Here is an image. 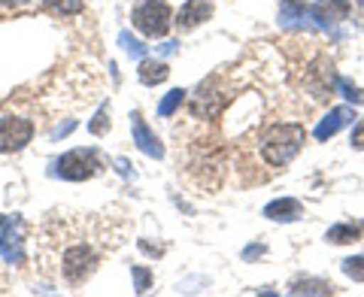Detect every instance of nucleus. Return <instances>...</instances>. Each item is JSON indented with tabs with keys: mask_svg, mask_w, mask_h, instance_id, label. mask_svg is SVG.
I'll return each instance as SVG.
<instances>
[{
	"mask_svg": "<svg viewBox=\"0 0 364 297\" xmlns=\"http://www.w3.org/2000/svg\"><path fill=\"white\" fill-rule=\"evenodd\" d=\"M264 215L270 222H294V219H301V215H304V207L294 198H279V200L267 203Z\"/></svg>",
	"mask_w": 364,
	"mask_h": 297,
	"instance_id": "ddd939ff",
	"label": "nucleus"
},
{
	"mask_svg": "<svg viewBox=\"0 0 364 297\" xmlns=\"http://www.w3.org/2000/svg\"><path fill=\"white\" fill-rule=\"evenodd\" d=\"M361 234H364V225H346V222H340V225H334V227H328L325 239H328V243L343 246V243H355Z\"/></svg>",
	"mask_w": 364,
	"mask_h": 297,
	"instance_id": "2eb2a0df",
	"label": "nucleus"
},
{
	"mask_svg": "<svg viewBox=\"0 0 364 297\" xmlns=\"http://www.w3.org/2000/svg\"><path fill=\"white\" fill-rule=\"evenodd\" d=\"M97 170H100V161H97L95 148H70V152L61 155L58 161H55V176H61L67 182L91 179Z\"/></svg>",
	"mask_w": 364,
	"mask_h": 297,
	"instance_id": "7ed1b4c3",
	"label": "nucleus"
},
{
	"mask_svg": "<svg viewBox=\"0 0 364 297\" xmlns=\"http://www.w3.org/2000/svg\"><path fill=\"white\" fill-rule=\"evenodd\" d=\"M291 294H334V285L325 279H298L291 282Z\"/></svg>",
	"mask_w": 364,
	"mask_h": 297,
	"instance_id": "dca6fc26",
	"label": "nucleus"
},
{
	"mask_svg": "<svg viewBox=\"0 0 364 297\" xmlns=\"http://www.w3.org/2000/svg\"><path fill=\"white\" fill-rule=\"evenodd\" d=\"M116 170L122 176H131V167H128V161H124V158H116Z\"/></svg>",
	"mask_w": 364,
	"mask_h": 297,
	"instance_id": "bb28decb",
	"label": "nucleus"
},
{
	"mask_svg": "<svg viewBox=\"0 0 364 297\" xmlns=\"http://www.w3.org/2000/svg\"><path fill=\"white\" fill-rule=\"evenodd\" d=\"M52 13L58 16H73V13H82V0H43Z\"/></svg>",
	"mask_w": 364,
	"mask_h": 297,
	"instance_id": "a211bd4d",
	"label": "nucleus"
},
{
	"mask_svg": "<svg viewBox=\"0 0 364 297\" xmlns=\"http://www.w3.org/2000/svg\"><path fill=\"white\" fill-rule=\"evenodd\" d=\"M119 45L131 55V58H143V55H146V45L136 40V37H131L128 31H122V33H119Z\"/></svg>",
	"mask_w": 364,
	"mask_h": 297,
	"instance_id": "6ab92c4d",
	"label": "nucleus"
},
{
	"mask_svg": "<svg viewBox=\"0 0 364 297\" xmlns=\"http://www.w3.org/2000/svg\"><path fill=\"white\" fill-rule=\"evenodd\" d=\"M107 116H109V107L104 104V107H100V109H97V116H95V119H91V122H88V131H91V134H95V136H100V134H104V131H107V122H109Z\"/></svg>",
	"mask_w": 364,
	"mask_h": 297,
	"instance_id": "5701e85b",
	"label": "nucleus"
},
{
	"mask_svg": "<svg viewBox=\"0 0 364 297\" xmlns=\"http://www.w3.org/2000/svg\"><path fill=\"white\" fill-rule=\"evenodd\" d=\"M343 273H346L352 282H364V255L346 258V261H343Z\"/></svg>",
	"mask_w": 364,
	"mask_h": 297,
	"instance_id": "aec40b11",
	"label": "nucleus"
},
{
	"mask_svg": "<svg viewBox=\"0 0 364 297\" xmlns=\"http://www.w3.org/2000/svg\"><path fill=\"white\" fill-rule=\"evenodd\" d=\"M349 13H352L349 0H318L313 6V18L318 21V28H325V31H331L337 21L349 18Z\"/></svg>",
	"mask_w": 364,
	"mask_h": 297,
	"instance_id": "1a4fd4ad",
	"label": "nucleus"
},
{
	"mask_svg": "<svg viewBox=\"0 0 364 297\" xmlns=\"http://www.w3.org/2000/svg\"><path fill=\"white\" fill-rule=\"evenodd\" d=\"M33 136V124L18 116H4L0 119V152H18L25 148Z\"/></svg>",
	"mask_w": 364,
	"mask_h": 297,
	"instance_id": "20e7f679",
	"label": "nucleus"
},
{
	"mask_svg": "<svg viewBox=\"0 0 364 297\" xmlns=\"http://www.w3.org/2000/svg\"><path fill=\"white\" fill-rule=\"evenodd\" d=\"M131 18H134V28L152 40L167 37V31H170V6L164 0H140L134 6Z\"/></svg>",
	"mask_w": 364,
	"mask_h": 297,
	"instance_id": "f03ea898",
	"label": "nucleus"
},
{
	"mask_svg": "<svg viewBox=\"0 0 364 297\" xmlns=\"http://www.w3.org/2000/svg\"><path fill=\"white\" fill-rule=\"evenodd\" d=\"M352 119H355V109L352 107H334L328 116L316 124V140H331V136L340 131V128H346V124H352Z\"/></svg>",
	"mask_w": 364,
	"mask_h": 297,
	"instance_id": "9d476101",
	"label": "nucleus"
},
{
	"mask_svg": "<svg viewBox=\"0 0 364 297\" xmlns=\"http://www.w3.org/2000/svg\"><path fill=\"white\" fill-rule=\"evenodd\" d=\"M306 140V134L301 124H277L264 140H261V155L273 167H286L294 155L301 152V146Z\"/></svg>",
	"mask_w": 364,
	"mask_h": 297,
	"instance_id": "f257e3e1",
	"label": "nucleus"
},
{
	"mask_svg": "<svg viewBox=\"0 0 364 297\" xmlns=\"http://www.w3.org/2000/svg\"><path fill=\"white\" fill-rule=\"evenodd\" d=\"M21 219L18 215H6L4 234H0V255L6 264H25V239H21Z\"/></svg>",
	"mask_w": 364,
	"mask_h": 297,
	"instance_id": "39448f33",
	"label": "nucleus"
},
{
	"mask_svg": "<svg viewBox=\"0 0 364 297\" xmlns=\"http://www.w3.org/2000/svg\"><path fill=\"white\" fill-rule=\"evenodd\" d=\"M136 76H140L143 85H158V82H164V79L170 76V70H167L164 61H158V58H143Z\"/></svg>",
	"mask_w": 364,
	"mask_h": 297,
	"instance_id": "4468645a",
	"label": "nucleus"
},
{
	"mask_svg": "<svg viewBox=\"0 0 364 297\" xmlns=\"http://www.w3.org/2000/svg\"><path fill=\"white\" fill-rule=\"evenodd\" d=\"M131 131H134V143L140 152H146L149 158H164V146L161 140L152 134V128L146 124V119L140 116V112H131Z\"/></svg>",
	"mask_w": 364,
	"mask_h": 297,
	"instance_id": "6e6552de",
	"label": "nucleus"
},
{
	"mask_svg": "<svg viewBox=\"0 0 364 297\" xmlns=\"http://www.w3.org/2000/svg\"><path fill=\"white\" fill-rule=\"evenodd\" d=\"M337 88H340V91H343V97L349 100V104H352V107H358V104H364V91H361V88H355V85H352V82H349V79H337Z\"/></svg>",
	"mask_w": 364,
	"mask_h": 297,
	"instance_id": "4be33fe9",
	"label": "nucleus"
},
{
	"mask_svg": "<svg viewBox=\"0 0 364 297\" xmlns=\"http://www.w3.org/2000/svg\"><path fill=\"white\" fill-rule=\"evenodd\" d=\"M352 148H364V119L355 122V128H352Z\"/></svg>",
	"mask_w": 364,
	"mask_h": 297,
	"instance_id": "b1692460",
	"label": "nucleus"
},
{
	"mask_svg": "<svg viewBox=\"0 0 364 297\" xmlns=\"http://www.w3.org/2000/svg\"><path fill=\"white\" fill-rule=\"evenodd\" d=\"M255 255H264V246H249L243 252V258H255Z\"/></svg>",
	"mask_w": 364,
	"mask_h": 297,
	"instance_id": "cd10ccee",
	"label": "nucleus"
},
{
	"mask_svg": "<svg viewBox=\"0 0 364 297\" xmlns=\"http://www.w3.org/2000/svg\"><path fill=\"white\" fill-rule=\"evenodd\" d=\"M313 6L301 4V0H282L279 4V25L289 31H313Z\"/></svg>",
	"mask_w": 364,
	"mask_h": 297,
	"instance_id": "0eeeda50",
	"label": "nucleus"
},
{
	"mask_svg": "<svg viewBox=\"0 0 364 297\" xmlns=\"http://www.w3.org/2000/svg\"><path fill=\"white\" fill-rule=\"evenodd\" d=\"M73 128H76V122H64L61 128H55V136H67V134H70Z\"/></svg>",
	"mask_w": 364,
	"mask_h": 297,
	"instance_id": "393cba45",
	"label": "nucleus"
},
{
	"mask_svg": "<svg viewBox=\"0 0 364 297\" xmlns=\"http://www.w3.org/2000/svg\"><path fill=\"white\" fill-rule=\"evenodd\" d=\"M358 4H361V6H364V0H358Z\"/></svg>",
	"mask_w": 364,
	"mask_h": 297,
	"instance_id": "7c9ffc66",
	"label": "nucleus"
},
{
	"mask_svg": "<svg viewBox=\"0 0 364 297\" xmlns=\"http://www.w3.org/2000/svg\"><path fill=\"white\" fill-rule=\"evenodd\" d=\"M213 16V4L210 0H186L179 9V16H176V28L179 31H191V28H198L200 21H207Z\"/></svg>",
	"mask_w": 364,
	"mask_h": 297,
	"instance_id": "9b49d317",
	"label": "nucleus"
},
{
	"mask_svg": "<svg viewBox=\"0 0 364 297\" xmlns=\"http://www.w3.org/2000/svg\"><path fill=\"white\" fill-rule=\"evenodd\" d=\"M188 91L186 88H173V91H167V94L161 97V104H158V116H173V112L182 107V100H186Z\"/></svg>",
	"mask_w": 364,
	"mask_h": 297,
	"instance_id": "f3484780",
	"label": "nucleus"
},
{
	"mask_svg": "<svg viewBox=\"0 0 364 297\" xmlns=\"http://www.w3.org/2000/svg\"><path fill=\"white\" fill-rule=\"evenodd\" d=\"M4 6H13V9H21V6H28L31 0H0Z\"/></svg>",
	"mask_w": 364,
	"mask_h": 297,
	"instance_id": "c85d7f7f",
	"label": "nucleus"
},
{
	"mask_svg": "<svg viewBox=\"0 0 364 297\" xmlns=\"http://www.w3.org/2000/svg\"><path fill=\"white\" fill-rule=\"evenodd\" d=\"M97 258L91 252L88 246H73L64 252V276L67 282H85L91 276V270H95Z\"/></svg>",
	"mask_w": 364,
	"mask_h": 297,
	"instance_id": "423d86ee",
	"label": "nucleus"
},
{
	"mask_svg": "<svg viewBox=\"0 0 364 297\" xmlns=\"http://www.w3.org/2000/svg\"><path fill=\"white\" fill-rule=\"evenodd\" d=\"M140 249H143L146 255H161V246H149L146 239H140Z\"/></svg>",
	"mask_w": 364,
	"mask_h": 297,
	"instance_id": "a878e982",
	"label": "nucleus"
},
{
	"mask_svg": "<svg viewBox=\"0 0 364 297\" xmlns=\"http://www.w3.org/2000/svg\"><path fill=\"white\" fill-rule=\"evenodd\" d=\"M161 52H164V55H170V52H176V43H164V45H161Z\"/></svg>",
	"mask_w": 364,
	"mask_h": 297,
	"instance_id": "c756f323",
	"label": "nucleus"
},
{
	"mask_svg": "<svg viewBox=\"0 0 364 297\" xmlns=\"http://www.w3.org/2000/svg\"><path fill=\"white\" fill-rule=\"evenodd\" d=\"M222 104H225L222 94H215V91H210V85L203 82L198 94L191 97V112H195L198 119H213L215 112L222 109Z\"/></svg>",
	"mask_w": 364,
	"mask_h": 297,
	"instance_id": "f8f14e48",
	"label": "nucleus"
},
{
	"mask_svg": "<svg viewBox=\"0 0 364 297\" xmlns=\"http://www.w3.org/2000/svg\"><path fill=\"white\" fill-rule=\"evenodd\" d=\"M131 276H134V291L136 294H146V291L152 288V273L146 270V267H134Z\"/></svg>",
	"mask_w": 364,
	"mask_h": 297,
	"instance_id": "412c9836",
	"label": "nucleus"
}]
</instances>
